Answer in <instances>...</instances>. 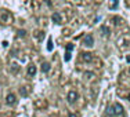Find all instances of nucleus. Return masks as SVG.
Returning a JSON list of instances; mask_svg holds the SVG:
<instances>
[{"label":"nucleus","instance_id":"nucleus-1","mask_svg":"<svg viewBox=\"0 0 130 117\" xmlns=\"http://www.w3.org/2000/svg\"><path fill=\"white\" fill-rule=\"evenodd\" d=\"M123 113V106L120 103H112L111 106H108L105 114L108 117H116V116H120Z\"/></svg>","mask_w":130,"mask_h":117},{"label":"nucleus","instance_id":"nucleus-2","mask_svg":"<svg viewBox=\"0 0 130 117\" xmlns=\"http://www.w3.org/2000/svg\"><path fill=\"white\" fill-rule=\"evenodd\" d=\"M73 50V44H67V52H65V55H64V61L65 62H69L71 61V58H72V55H71V51Z\"/></svg>","mask_w":130,"mask_h":117},{"label":"nucleus","instance_id":"nucleus-3","mask_svg":"<svg viewBox=\"0 0 130 117\" xmlns=\"http://www.w3.org/2000/svg\"><path fill=\"white\" fill-rule=\"evenodd\" d=\"M78 92L76 91H69L68 92V95H67V99H68V102L69 103H75L76 102V99H78Z\"/></svg>","mask_w":130,"mask_h":117},{"label":"nucleus","instance_id":"nucleus-4","mask_svg":"<svg viewBox=\"0 0 130 117\" xmlns=\"http://www.w3.org/2000/svg\"><path fill=\"white\" fill-rule=\"evenodd\" d=\"M80 58H82L83 62H91V61H93V54H91V52H82Z\"/></svg>","mask_w":130,"mask_h":117},{"label":"nucleus","instance_id":"nucleus-5","mask_svg":"<svg viewBox=\"0 0 130 117\" xmlns=\"http://www.w3.org/2000/svg\"><path fill=\"white\" fill-rule=\"evenodd\" d=\"M6 102H7V105H15V103H17V98H15V95H14L13 92L8 94V95L6 96Z\"/></svg>","mask_w":130,"mask_h":117},{"label":"nucleus","instance_id":"nucleus-6","mask_svg":"<svg viewBox=\"0 0 130 117\" xmlns=\"http://www.w3.org/2000/svg\"><path fill=\"white\" fill-rule=\"evenodd\" d=\"M83 43H84V46H87V47H93V46H94V39H93V36H91V34H87V36L84 37Z\"/></svg>","mask_w":130,"mask_h":117},{"label":"nucleus","instance_id":"nucleus-7","mask_svg":"<svg viewBox=\"0 0 130 117\" xmlns=\"http://www.w3.org/2000/svg\"><path fill=\"white\" fill-rule=\"evenodd\" d=\"M36 74V66L33 65V63H31V65L28 66V76L29 77H32V76Z\"/></svg>","mask_w":130,"mask_h":117},{"label":"nucleus","instance_id":"nucleus-8","mask_svg":"<svg viewBox=\"0 0 130 117\" xmlns=\"http://www.w3.org/2000/svg\"><path fill=\"white\" fill-rule=\"evenodd\" d=\"M51 19H53V22H55V23H61V14L60 13H54L53 17H51Z\"/></svg>","mask_w":130,"mask_h":117},{"label":"nucleus","instance_id":"nucleus-9","mask_svg":"<svg viewBox=\"0 0 130 117\" xmlns=\"http://www.w3.org/2000/svg\"><path fill=\"white\" fill-rule=\"evenodd\" d=\"M100 30L102 32V34H104V36H109V33H111L109 28H107V26H101V28H100Z\"/></svg>","mask_w":130,"mask_h":117},{"label":"nucleus","instance_id":"nucleus-10","mask_svg":"<svg viewBox=\"0 0 130 117\" xmlns=\"http://www.w3.org/2000/svg\"><path fill=\"white\" fill-rule=\"evenodd\" d=\"M50 68H51V66H50V63H49V62H43V65H42V70H43L44 73L50 72Z\"/></svg>","mask_w":130,"mask_h":117},{"label":"nucleus","instance_id":"nucleus-11","mask_svg":"<svg viewBox=\"0 0 130 117\" xmlns=\"http://www.w3.org/2000/svg\"><path fill=\"white\" fill-rule=\"evenodd\" d=\"M47 51H53V42H51V39L47 40Z\"/></svg>","mask_w":130,"mask_h":117},{"label":"nucleus","instance_id":"nucleus-12","mask_svg":"<svg viewBox=\"0 0 130 117\" xmlns=\"http://www.w3.org/2000/svg\"><path fill=\"white\" fill-rule=\"evenodd\" d=\"M111 2H112V4L109 8H111V10H115V8L118 7V0H111Z\"/></svg>","mask_w":130,"mask_h":117},{"label":"nucleus","instance_id":"nucleus-13","mask_svg":"<svg viewBox=\"0 0 130 117\" xmlns=\"http://www.w3.org/2000/svg\"><path fill=\"white\" fill-rule=\"evenodd\" d=\"M25 34H26L25 30H18V36H19V37H24Z\"/></svg>","mask_w":130,"mask_h":117},{"label":"nucleus","instance_id":"nucleus-14","mask_svg":"<svg viewBox=\"0 0 130 117\" xmlns=\"http://www.w3.org/2000/svg\"><path fill=\"white\" fill-rule=\"evenodd\" d=\"M21 94H22V96H26V90H25V87L21 88Z\"/></svg>","mask_w":130,"mask_h":117},{"label":"nucleus","instance_id":"nucleus-15","mask_svg":"<svg viewBox=\"0 0 130 117\" xmlns=\"http://www.w3.org/2000/svg\"><path fill=\"white\" fill-rule=\"evenodd\" d=\"M68 117H80L79 114H76V113H69V116Z\"/></svg>","mask_w":130,"mask_h":117},{"label":"nucleus","instance_id":"nucleus-16","mask_svg":"<svg viewBox=\"0 0 130 117\" xmlns=\"http://www.w3.org/2000/svg\"><path fill=\"white\" fill-rule=\"evenodd\" d=\"M126 61H127V63H130V55H127V57H126Z\"/></svg>","mask_w":130,"mask_h":117},{"label":"nucleus","instance_id":"nucleus-17","mask_svg":"<svg viewBox=\"0 0 130 117\" xmlns=\"http://www.w3.org/2000/svg\"><path fill=\"white\" fill-rule=\"evenodd\" d=\"M127 98H129V101H130V94H129V96H127Z\"/></svg>","mask_w":130,"mask_h":117},{"label":"nucleus","instance_id":"nucleus-18","mask_svg":"<svg viewBox=\"0 0 130 117\" xmlns=\"http://www.w3.org/2000/svg\"><path fill=\"white\" fill-rule=\"evenodd\" d=\"M129 73H130V70H129Z\"/></svg>","mask_w":130,"mask_h":117}]
</instances>
